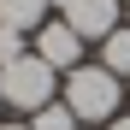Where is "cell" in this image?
<instances>
[{
  "label": "cell",
  "instance_id": "3957f363",
  "mask_svg": "<svg viewBox=\"0 0 130 130\" xmlns=\"http://www.w3.org/2000/svg\"><path fill=\"white\" fill-rule=\"evenodd\" d=\"M59 18L71 24L83 41H106L118 30V12H124V0H53Z\"/></svg>",
  "mask_w": 130,
  "mask_h": 130
},
{
  "label": "cell",
  "instance_id": "8fae6325",
  "mask_svg": "<svg viewBox=\"0 0 130 130\" xmlns=\"http://www.w3.org/2000/svg\"><path fill=\"white\" fill-rule=\"evenodd\" d=\"M124 18H130V0H124Z\"/></svg>",
  "mask_w": 130,
  "mask_h": 130
},
{
  "label": "cell",
  "instance_id": "52a82bcc",
  "mask_svg": "<svg viewBox=\"0 0 130 130\" xmlns=\"http://www.w3.org/2000/svg\"><path fill=\"white\" fill-rule=\"evenodd\" d=\"M30 130H77V112L65 101H47L41 112H30Z\"/></svg>",
  "mask_w": 130,
  "mask_h": 130
},
{
  "label": "cell",
  "instance_id": "277c9868",
  "mask_svg": "<svg viewBox=\"0 0 130 130\" xmlns=\"http://www.w3.org/2000/svg\"><path fill=\"white\" fill-rule=\"evenodd\" d=\"M36 59H47L53 71H77L83 65V36L65 24V18H47V24L36 30V47H30Z\"/></svg>",
  "mask_w": 130,
  "mask_h": 130
},
{
  "label": "cell",
  "instance_id": "8992f818",
  "mask_svg": "<svg viewBox=\"0 0 130 130\" xmlns=\"http://www.w3.org/2000/svg\"><path fill=\"white\" fill-rule=\"evenodd\" d=\"M101 65H106L112 77H130V24H118L112 36L101 41Z\"/></svg>",
  "mask_w": 130,
  "mask_h": 130
},
{
  "label": "cell",
  "instance_id": "30bf717a",
  "mask_svg": "<svg viewBox=\"0 0 130 130\" xmlns=\"http://www.w3.org/2000/svg\"><path fill=\"white\" fill-rule=\"evenodd\" d=\"M0 130H30V124H0Z\"/></svg>",
  "mask_w": 130,
  "mask_h": 130
},
{
  "label": "cell",
  "instance_id": "5b68a950",
  "mask_svg": "<svg viewBox=\"0 0 130 130\" xmlns=\"http://www.w3.org/2000/svg\"><path fill=\"white\" fill-rule=\"evenodd\" d=\"M53 0H0V24L6 30H41Z\"/></svg>",
  "mask_w": 130,
  "mask_h": 130
},
{
  "label": "cell",
  "instance_id": "9c48e42d",
  "mask_svg": "<svg viewBox=\"0 0 130 130\" xmlns=\"http://www.w3.org/2000/svg\"><path fill=\"white\" fill-rule=\"evenodd\" d=\"M106 130H130V118H112V124H106Z\"/></svg>",
  "mask_w": 130,
  "mask_h": 130
},
{
  "label": "cell",
  "instance_id": "ba28073f",
  "mask_svg": "<svg viewBox=\"0 0 130 130\" xmlns=\"http://www.w3.org/2000/svg\"><path fill=\"white\" fill-rule=\"evenodd\" d=\"M30 47H24V30H6V24H0V71H6V65L12 59H24Z\"/></svg>",
  "mask_w": 130,
  "mask_h": 130
},
{
  "label": "cell",
  "instance_id": "4fadbf2b",
  "mask_svg": "<svg viewBox=\"0 0 130 130\" xmlns=\"http://www.w3.org/2000/svg\"><path fill=\"white\" fill-rule=\"evenodd\" d=\"M124 95H130V83H124Z\"/></svg>",
  "mask_w": 130,
  "mask_h": 130
},
{
  "label": "cell",
  "instance_id": "7a4b0ae2",
  "mask_svg": "<svg viewBox=\"0 0 130 130\" xmlns=\"http://www.w3.org/2000/svg\"><path fill=\"white\" fill-rule=\"evenodd\" d=\"M0 95H6V106H18V112H41L47 101H59V71L47 59L24 53V59H12L6 71H0Z\"/></svg>",
  "mask_w": 130,
  "mask_h": 130
},
{
  "label": "cell",
  "instance_id": "7c38bea8",
  "mask_svg": "<svg viewBox=\"0 0 130 130\" xmlns=\"http://www.w3.org/2000/svg\"><path fill=\"white\" fill-rule=\"evenodd\" d=\"M0 106H6V95H0Z\"/></svg>",
  "mask_w": 130,
  "mask_h": 130
},
{
  "label": "cell",
  "instance_id": "6da1fadb",
  "mask_svg": "<svg viewBox=\"0 0 130 130\" xmlns=\"http://www.w3.org/2000/svg\"><path fill=\"white\" fill-rule=\"evenodd\" d=\"M65 106L77 112V124H112L118 118V101H124V77H112L106 65H77L65 71Z\"/></svg>",
  "mask_w": 130,
  "mask_h": 130
}]
</instances>
